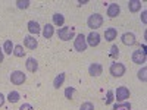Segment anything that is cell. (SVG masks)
Segmentation results:
<instances>
[{"label": "cell", "mask_w": 147, "mask_h": 110, "mask_svg": "<svg viewBox=\"0 0 147 110\" xmlns=\"http://www.w3.org/2000/svg\"><path fill=\"white\" fill-rule=\"evenodd\" d=\"M57 37L62 41H69L75 37V32H74V28L72 27H63L57 31Z\"/></svg>", "instance_id": "1"}, {"label": "cell", "mask_w": 147, "mask_h": 110, "mask_svg": "<svg viewBox=\"0 0 147 110\" xmlns=\"http://www.w3.org/2000/svg\"><path fill=\"white\" fill-rule=\"evenodd\" d=\"M88 28L91 30H97V28H100L102 27V23H103V16L99 15V13H93L91 16H88Z\"/></svg>", "instance_id": "2"}, {"label": "cell", "mask_w": 147, "mask_h": 110, "mask_svg": "<svg viewBox=\"0 0 147 110\" xmlns=\"http://www.w3.org/2000/svg\"><path fill=\"white\" fill-rule=\"evenodd\" d=\"M132 62L134 63H146V47H143V50H136L132 53Z\"/></svg>", "instance_id": "7"}, {"label": "cell", "mask_w": 147, "mask_h": 110, "mask_svg": "<svg viewBox=\"0 0 147 110\" xmlns=\"http://www.w3.org/2000/svg\"><path fill=\"white\" fill-rule=\"evenodd\" d=\"M16 6H18L19 9H27V7L30 6V2H28V0H18Z\"/></svg>", "instance_id": "27"}, {"label": "cell", "mask_w": 147, "mask_h": 110, "mask_svg": "<svg viewBox=\"0 0 147 110\" xmlns=\"http://www.w3.org/2000/svg\"><path fill=\"white\" fill-rule=\"evenodd\" d=\"M85 40H87V46L96 47V46L100 44V34L97 31H91L88 34V37H85Z\"/></svg>", "instance_id": "6"}, {"label": "cell", "mask_w": 147, "mask_h": 110, "mask_svg": "<svg viewBox=\"0 0 147 110\" xmlns=\"http://www.w3.org/2000/svg\"><path fill=\"white\" fill-rule=\"evenodd\" d=\"M25 66H27V69H28L30 72H35L37 69H38V62H37L34 57H28Z\"/></svg>", "instance_id": "14"}, {"label": "cell", "mask_w": 147, "mask_h": 110, "mask_svg": "<svg viewBox=\"0 0 147 110\" xmlns=\"http://www.w3.org/2000/svg\"><path fill=\"white\" fill-rule=\"evenodd\" d=\"M116 35H118L116 28H107V30L105 31V38H106V41H113V40L116 38Z\"/></svg>", "instance_id": "17"}, {"label": "cell", "mask_w": 147, "mask_h": 110, "mask_svg": "<svg viewBox=\"0 0 147 110\" xmlns=\"http://www.w3.org/2000/svg\"><path fill=\"white\" fill-rule=\"evenodd\" d=\"M128 9H129V12L136 13V12H138L141 9V2L140 0H129L128 2Z\"/></svg>", "instance_id": "16"}, {"label": "cell", "mask_w": 147, "mask_h": 110, "mask_svg": "<svg viewBox=\"0 0 147 110\" xmlns=\"http://www.w3.org/2000/svg\"><path fill=\"white\" fill-rule=\"evenodd\" d=\"M147 10H143V13H141V21H143V23H147Z\"/></svg>", "instance_id": "31"}, {"label": "cell", "mask_w": 147, "mask_h": 110, "mask_svg": "<svg viewBox=\"0 0 147 110\" xmlns=\"http://www.w3.org/2000/svg\"><path fill=\"white\" fill-rule=\"evenodd\" d=\"M118 56H119V48H118V46H112V48H110V57L116 59Z\"/></svg>", "instance_id": "28"}, {"label": "cell", "mask_w": 147, "mask_h": 110, "mask_svg": "<svg viewBox=\"0 0 147 110\" xmlns=\"http://www.w3.org/2000/svg\"><path fill=\"white\" fill-rule=\"evenodd\" d=\"M25 79H27L25 73L21 72V70H15V72L10 73V81H12V84H15V85H22L24 82H25Z\"/></svg>", "instance_id": "5"}, {"label": "cell", "mask_w": 147, "mask_h": 110, "mask_svg": "<svg viewBox=\"0 0 147 110\" xmlns=\"http://www.w3.org/2000/svg\"><path fill=\"white\" fill-rule=\"evenodd\" d=\"M88 72H90L91 76H100L102 72H103V68H102L100 63H91L88 66Z\"/></svg>", "instance_id": "11"}, {"label": "cell", "mask_w": 147, "mask_h": 110, "mask_svg": "<svg viewBox=\"0 0 147 110\" xmlns=\"http://www.w3.org/2000/svg\"><path fill=\"white\" fill-rule=\"evenodd\" d=\"M13 54L16 57H24V54H25V52H24V47L22 46H15L13 47Z\"/></svg>", "instance_id": "22"}, {"label": "cell", "mask_w": 147, "mask_h": 110, "mask_svg": "<svg viewBox=\"0 0 147 110\" xmlns=\"http://www.w3.org/2000/svg\"><path fill=\"white\" fill-rule=\"evenodd\" d=\"M115 95H116L115 100H118V101H125L127 99H129V90H128L127 87H118Z\"/></svg>", "instance_id": "8"}, {"label": "cell", "mask_w": 147, "mask_h": 110, "mask_svg": "<svg viewBox=\"0 0 147 110\" xmlns=\"http://www.w3.org/2000/svg\"><path fill=\"white\" fill-rule=\"evenodd\" d=\"M74 93H75V88H74V87H68V88L65 90V97L71 100L72 95H74Z\"/></svg>", "instance_id": "29"}, {"label": "cell", "mask_w": 147, "mask_h": 110, "mask_svg": "<svg viewBox=\"0 0 147 110\" xmlns=\"http://www.w3.org/2000/svg\"><path fill=\"white\" fill-rule=\"evenodd\" d=\"M53 34H55V28H53V25H52V23H46L44 28H43V35H44V38H46V40L52 38Z\"/></svg>", "instance_id": "13"}, {"label": "cell", "mask_w": 147, "mask_h": 110, "mask_svg": "<svg viewBox=\"0 0 147 110\" xmlns=\"http://www.w3.org/2000/svg\"><path fill=\"white\" fill-rule=\"evenodd\" d=\"M63 22H65L63 15H60V13H55V15H53V23H55V25L62 27V25H63Z\"/></svg>", "instance_id": "19"}, {"label": "cell", "mask_w": 147, "mask_h": 110, "mask_svg": "<svg viewBox=\"0 0 147 110\" xmlns=\"http://www.w3.org/2000/svg\"><path fill=\"white\" fill-rule=\"evenodd\" d=\"M74 47H75V50L80 52V53L85 52V48H87V40H85V35H84V34H78V35L75 37Z\"/></svg>", "instance_id": "4"}, {"label": "cell", "mask_w": 147, "mask_h": 110, "mask_svg": "<svg viewBox=\"0 0 147 110\" xmlns=\"http://www.w3.org/2000/svg\"><path fill=\"white\" fill-rule=\"evenodd\" d=\"M121 109H127V110H131V104H129V103H122V104L116 103V104L113 106V110H121Z\"/></svg>", "instance_id": "24"}, {"label": "cell", "mask_w": 147, "mask_h": 110, "mask_svg": "<svg viewBox=\"0 0 147 110\" xmlns=\"http://www.w3.org/2000/svg\"><path fill=\"white\" fill-rule=\"evenodd\" d=\"M19 99H21V95H19L18 91H10L9 95H7V100H9L10 103H18Z\"/></svg>", "instance_id": "21"}, {"label": "cell", "mask_w": 147, "mask_h": 110, "mask_svg": "<svg viewBox=\"0 0 147 110\" xmlns=\"http://www.w3.org/2000/svg\"><path fill=\"white\" fill-rule=\"evenodd\" d=\"M146 73H147V68H146V66L138 70V79H140V81H143V82L147 81V75H146Z\"/></svg>", "instance_id": "23"}, {"label": "cell", "mask_w": 147, "mask_h": 110, "mask_svg": "<svg viewBox=\"0 0 147 110\" xmlns=\"http://www.w3.org/2000/svg\"><path fill=\"white\" fill-rule=\"evenodd\" d=\"M13 47H15V46L12 44L10 40H6L5 44H3V52L7 53V54H12V53H13Z\"/></svg>", "instance_id": "20"}, {"label": "cell", "mask_w": 147, "mask_h": 110, "mask_svg": "<svg viewBox=\"0 0 147 110\" xmlns=\"http://www.w3.org/2000/svg\"><path fill=\"white\" fill-rule=\"evenodd\" d=\"M28 31L31 32V34H40V31H41V28H40V23L37 22V21H30L28 22Z\"/></svg>", "instance_id": "15"}, {"label": "cell", "mask_w": 147, "mask_h": 110, "mask_svg": "<svg viewBox=\"0 0 147 110\" xmlns=\"http://www.w3.org/2000/svg\"><path fill=\"white\" fill-rule=\"evenodd\" d=\"M110 75L115 76V78H121L125 75V66L119 63V62H115L110 65Z\"/></svg>", "instance_id": "3"}, {"label": "cell", "mask_w": 147, "mask_h": 110, "mask_svg": "<svg viewBox=\"0 0 147 110\" xmlns=\"http://www.w3.org/2000/svg\"><path fill=\"white\" fill-rule=\"evenodd\" d=\"M119 13H121V7H119V5H116V3H110V5L107 6V16H109V18H116Z\"/></svg>", "instance_id": "10"}, {"label": "cell", "mask_w": 147, "mask_h": 110, "mask_svg": "<svg viewBox=\"0 0 147 110\" xmlns=\"http://www.w3.org/2000/svg\"><path fill=\"white\" fill-rule=\"evenodd\" d=\"M65 78H66V75H65V73H59V75L55 78V81H53V87H55V88L62 87V84L65 82Z\"/></svg>", "instance_id": "18"}, {"label": "cell", "mask_w": 147, "mask_h": 110, "mask_svg": "<svg viewBox=\"0 0 147 110\" xmlns=\"http://www.w3.org/2000/svg\"><path fill=\"white\" fill-rule=\"evenodd\" d=\"M2 62H3V50L0 48V63H2Z\"/></svg>", "instance_id": "33"}, {"label": "cell", "mask_w": 147, "mask_h": 110, "mask_svg": "<svg viewBox=\"0 0 147 110\" xmlns=\"http://www.w3.org/2000/svg\"><path fill=\"white\" fill-rule=\"evenodd\" d=\"M80 110H94V104L91 101H85V103L81 104Z\"/></svg>", "instance_id": "25"}, {"label": "cell", "mask_w": 147, "mask_h": 110, "mask_svg": "<svg viewBox=\"0 0 147 110\" xmlns=\"http://www.w3.org/2000/svg\"><path fill=\"white\" fill-rule=\"evenodd\" d=\"M113 100H115V99H113V91H110V90H109V91H107V94H106L105 103H106V104H112V103H113Z\"/></svg>", "instance_id": "26"}, {"label": "cell", "mask_w": 147, "mask_h": 110, "mask_svg": "<svg viewBox=\"0 0 147 110\" xmlns=\"http://www.w3.org/2000/svg\"><path fill=\"white\" fill-rule=\"evenodd\" d=\"M5 104V95L2 94V93H0V107H2Z\"/></svg>", "instance_id": "32"}, {"label": "cell", "mask_w": 147, "mask_h": 110, "mask_svg": "<svg viewBox=\"0 0 147 110\" xmlns=\"http://www.w3.org/2000/svg\"><path fill=\"white\" fill-rule=\"evenodd\" d=\"M19 110H34V107H32L31 104H28V103H24V104L19 107Z\"/></svg>", "instance_id": "30"}, {"label": "cell", "mask_w": 147, "mask_h": 110, "mask_svg": "<svg viewBox=\"0 0 147 110\" xmlns=\"http://www.w3.org/2000/svg\"><path fill=\"white\" fill-rule=\"evenodd\" d=\"M122 43H124L125 46H134L137 43L136 40V35H134L132 32H125V34H122Z\"/></svg>", "instance_id": "9"}, {"label": "cell", "mask_w": 147, "mask_h": 110, "mask_svg": "<svg viewBox=\"0 0 147 110\" xmlns=\"http://www.w3.org/2000/svg\"><path fill=\"white\" fill-rule=\"evenodd\" d=\"M24 44H25V47L30 48V50H34V48H37V46H38L37 40L34 38V37H31V35H27L25 38H24Z\"/></svg>", "instance_id": "12"}]
</instances>
